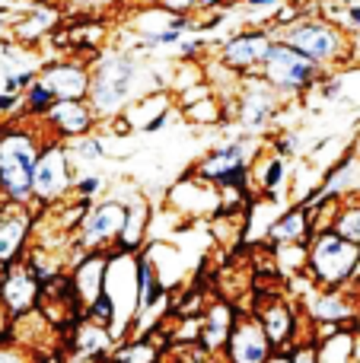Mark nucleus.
<instances>
[{"label":"nucleus","mask_w":360,"mask_h":363,"mask_svg":"<svg viewBox=\"0 0 360 363\" xmlns=\"http://www.w3.org/2000/svg\"><path fill=\"white\" fill-rule=\"evenodd\" d=\"M332 23H338L357 42L360 38V0H354V4H338V19H332Z\"/></svg>","instance_id":"nucleus-37"},{"label":"nucleus","mask_w":360,"mask_h":363,"mask_svg":"<svg viewBox=\"0 0 360 363\" xmlns=\"http://www.w3.org/2000/svg\"><path fill=\"white\" fill-rule=\"evenodd\" d=\"M83 319H89V322H96V325H102V328H118V313H115V303H112V296L108 294H102L99 300L93 303L89 309H83Z\"/></svg>","instance_id":"nucleus-36"},{"label":"nucleus","mask_w":360,"mask_h":363,"mask_svg":"<svg viewBox=\"0 0 360 363\" xmlns=\"http://www.w3.org/2000/svg\"><path fill=\"white\" fill-rule=\"evenodd\" d=\"M252 315L261 322L274 351H291L300 341H313L303 335L310 322H306L303 309H300V303L291 294H271L268 300H261L252 309Z\"/></svg>","instance_id":"nucleus-11"},{"label":"nucleus","mask_w":360,"mask_h":363,"mask_svg":"<svg viewBox=\"0 0 360 363\" xmlns=\"http://www.w3.org/2000/svg\"><path fill=\"white\" fill-rule=\"evenodd\" d=\"M38 211L35 207L0 204V271L13 268L26 258L32 239H35Z\"/></svg>","instance_id":"nucleus-13"},{"label":"nucleus","mask_w":360,"mask_h":363,"mask_svg":"<svg viewBox=\"0 0 360 363\" xmlns=\"http://www.w3.org/2000/svg\"><path fill=\"white\" fill-rule=\"evenodd\" d=\"M176 93L166 86L159 89H150V93L137 96V99L131 102V106L125 108V125L131 134H144V138H150V134L163 131L166 125H169V118L176 115Z\"/></svg>","instance_id":"nucleus-19"},{"label":"nucleus","mask_w":360,"mask_h":363,"mask_svg":"<svg viewBox=\"0 0 360 363\" xmlns=\"http://www.w3.org/2000/svg\"><path fill=\"white\" fill-rule=\"evenodd\" d=\"M319 93L329 102H342V106L360 112V64H351V67L325 74V80L319 83Z\"/></svg>","instance_id":"nucleus-28"},{"label":"nucleus","mask_w":360,"mask_h":363,"mask_svg":"<svg viewBox=\"0 0 360 363\" xmlns=\"http://www.w3.org/2000/svg\"><path fill=\"white\" fill-rule=\"evenodd\" d=\"M360 262V249L342 239L335 230L316 233L310 239V255H306V277L316 284L319 290H342L351 284Z\"/></svg>","instance_id":"nucleus-6"},{"label":"nucleus","mask_w":360,"mask_h":363,"mask_svg":"<svg viewBox=\"0 0 360 363\" xmlns=\"http://www.w3.org/2000/svg\"><path fill=\"white\" fill-rule=\"evenodd\" d=\"M287 0H242V6H246V10H259V13H278L281 6H284Z\"/></svg>","instance_id":"nucleus-42"},{"label":"nucleus","mask_w":360,"mask_h":363,"mask_svg":"<svg viewBox=\"0 0 360 363\" xmlns=\"http://www.w3.org/2000/svg\"><path fill=\"white\" fill-rule=\"evenodd\" d=\"M274 354L271 341H268L261 322L252 313H240L233 332L227 338L223 347V360L227 363H268V357Z\"/></svg>","instance_id":"nucleus-20"},{"label":"nucleus","mask_w":360,"mask_h":363,"mask_svg":"<svg viewBox=\"0 0 360 363\" xmlns=\"http://www.w3.org/2000/svg\"><path fill=\"white\" fill-rule=\"evenodd\" d=\"M163 345H157V335H128L115 345L106 363H163Z\"/></svg>","instance_id":"nucleus-29"},{"label":"nucleus","mask_w":360,"mask_h":363,"mask_svg":"<svg viewBox=\"0 0 360 363\" xmlns=\"http://www.w3.org/2000/svg\"><path fill=\"white\" fill-rule=\"evenodd\" d=\"M6 26H10V13H6V10H4V6H0V32H4V29H6Z\"/></svg>","instance_id":"nucleus-47"},{"label":"nucleus","mask_w":360,"mask_h":363,"mask_svg":"<svg viewBox=\"0 0 360 363\" xmlns=\"http://www.w3.org/2000/svg\"><path fill=\"white\" fill-rule=\"evenodd\" d=\"M77 6H102V4H108V0H74Z\"/></svg>","instance_id":"nucleus-46"},{"label":"nucleus","mask_w":360,"mask_h":363,"mask_svg":"<svg viewBox=\"0 0 360 363\" xmlns=\"http://www.w3.org/2000/svg\"><path fill=\"white\" fill-rule=\"evenodd\" d=\"M201 51H208V38L191 32V35H185L182 45L176 48V61L179 64H198V55H201Z\"/></svg>","instance_id":"nucleus-38"},{"label":"nucleus","mask_w":360,"mask_h":363,"mask_svg":"<svg viewBox=\"0 0 360 363\" xmlns=\"http://www.w3.org/2000/svg\"><path fill=\"white\" fill-rule=\"evenodd\" d=\"M38 303H42V284L35 281V274L23 262L0 271V309H4L6 319L16 322L23 315L35 313Z\"/></svg>","instance_id":"nucleus-18"},{"label":"nucleus","mask_w":360,"mask_h":363,"mask_svg":"<svg viewBox=\"0 0 360 363\" xmlns=\"http://www.w3.org/2000/svg\"><path fill=\"white\" fill-rule=\"evenodd\" d=\"M357 306H360V296H354L348 287H342V290H319L316 287L300 300V309H303L306 322L316 325L313 341L325 338V335L338 332V328H354Z\"/></svg>","instance_id":"nucleus-12"},{"label":"nucleus","mask_w":360,"mask_h":363,"mask_svg":"<svg viewBox=\"0 0 360 363\" xmlns=\"http://www.w3.org/2000/svg\"><path fill=\"white\" fill-rule=\"evenodd\" d=\"M147 67L134 51L128 48H112L99 51L93 61V86H89V106H93L99 125L121 118L125 108L131 106L137 96L150 93L144 86Z\"/></svg>","instance_id":"nucleus-1"},{"label":"nucleus","mask_w":360,"mask_h":363,"mask_svg":"<svg viewBox=\"0 0 360 363\" xmlns=\"http://www.w3.org/2000/svg\"><path fill=\"white\" fill-rule=\"evenodd\" d=\"M131 35H157V32L176 29V32H195V16H179V13H169L163 6H134L131 10Z\"/></svg>","instance_id":"nucleus-25"},{"label":"nucleus","mask_w":360,"mask_h":363,"mask_svg":"<svg viewBox=\"0 0 360 363\" xmlns=\"http://www.w3.org/2000/svg\"><path fill=\"white\" fill-rule=\"evenodd\" d=\"M332 230H335L342 239H348L351 245H357V249H360V194L338 204V213H335Z\"/></svg>","instance_id":"nucleus-34"},{"label":"nucleus","mask_w":360,"mask_h":363,"mask_svg":"<svg viewBox=\"0 0 360 363\" xmlns=\"http://www.w3.org/2000/svg\"><path fill=\"white\" fill-rule=\"evenodd\" d=\"M354 332L360 335V306H357V319H354Z\"/></svg>","instance_id":"nucleus-48"},{"label":"nucleus","mask_w":360,"mask_h":363,"mask_svg":"<svg viewBox=\"0 0 360 363\" xmlns=\"http://www.w3.org/2000/svg\"><path fill=\"white\" fill-rule=\"evenodd\" d=\"M121 226H125V201L118 194H102L83 213L80 226L70 236V249L77 252H112L118 245Z\"/></svg>","instance_id":"nucleus-9"},{"label":"nucleus","mask_w":360,"mask_h":363,"mask_svg":"<svg viewBox=\"0 0 360 363\" xmlns=\"http://www.w3.org/2000/svg\"><path fill=\"white\" fill-rule=\"evenodd\" d=\"M74 182L77 166L67 153V144L48 138L42 147V157L35 163V176H32V207L38 213H45L51 207L70 201L74 198Z\"/></svg>","instance_id":"nucleus-7"},{"label":"nucleus","mask_w":360,"mask_h":363,"mask_svg":"<svg viewBox=\"0 0 360 363\" xmlns=\"http://www.w3.org/2000/svg\"><path fill=\"white\" fill-rule=\"evenodd\" d=\"M48 140L38 121H0V198L32 207V176Z\"/></svg>","instance_id":"nucleus-2"},{"label":"nucleus","mask_w":360,"mask_h":363,"mask_svg":"<svg viewBox=\"0 0 360 363\" xmlns=\"http://www.w3.org/2000/svg\"><path fill=\"white\" fill-rule=\"evenodd\" d=\"M268 242L271 245H310L313 239V213L303 204H287L268 226Z\"/></svg>","instance_id":"nucleus-24"},{"label":"nucleus","mask_w":360,"mask_h":363,"mask_svg":"<svg viewBox=\"0 0 360 363\" xmlns=\"http://www.w3.org/2000/svg\"><path fill=\"white\" fill-rule=\"evenodd\" d=\"M268 363H293L291 360V351H274L271 357H268Z\"/></svg>","instance_id":"nucleus-44"},{"label":"nucleus","mask_w":360,"mask_h":363,"mask_svg":"<svg viewBox=\"0 0 360 363\" xmlns=\"http://www.w3.org/2000/svg\"><path fill=\"white\" fill-rule=\"evenodd\" d=\"M131 6H163L169 13H179V16H195L198 13V0H128Z\"/></svg>","instance_id":"nucleus-39"},{"label":"nucleus","mask_w":360,"mask_h":363,"mask_svg":"<svg viewBox=\"0 0 360 363\" xmlns=\"http://www.w3.org/2000/svg\"><path fill=\"white\" fill-rule=\"evenodd\" d=\"M227 6H242V0H223Z\"/></svg>","instance_id":"nucleus-49"},{"label":"nucleus","mask_w":360,"mask_h":363,"mask_svg":"<svg viewBox=\"0 0 360 363\" xmlns=\"http://www.w3.org/2000/svg\"><path fill=\"white\" fill-rule=\"evenodd\" d=\"M182 118L195 128H220L230 121V106H227V99L210 93V96H204L201 102H195V106L182 108Z\"/></svg>","instance_id":"nucleus-31"},{"label":"nucleus","mask_w":360,"mask_h":363,"mask_svg":"<svg viewBox=\"0 0 360 363\" xmlns=\"http://www.w3.org/2000/svg\"><path fill=\"white\" fill-rule=\"evenodd\" d=\"M38 125L45 128V134L51 140H61V144H70L77 138L99 131V118H96L93 106L86 99H57Z\"/></svg>","instance_id":"nucleus-16"},{"label":"nucleus","mask_w":360,"mask_h":363,"mask_svg":"<svg viewBox=\"0 0 360 363\" xmlns=\"http://www.w3.org/2000/svg\"><path fill=\"white\" fill-rule=\"evenodd\" d=\"M261 147L265 144L255 134L240 131L236 138H227L223 144L210 147L189 172L227 194L233 191L240 198H252V160L259 157Z\"/></svg>","instance_id":"nucleus-3"},{"label":"nucleus","mask_w":360,"mask_h":363,"mask_svg":"<svg viewBox=\"0 0 360 363\" xmlns=\"http://www.w3.org/2000/svg\"><path fill=\"white\" fill-rule=\"evenodd\" d=\"M6 335H10V319H6V315H4V309H0V341H4Z\"/></svg>","instance_id":"nucleus-45"},{"label":"nucleus","mask_w":360,"mask_h":363,"mask_svg":"<svg viewBox=\"0 0 360 363\" xmlns=\"http://www.w3.org/2000/svg\"><path fill=\"white\" fill-rule=\"evenodd\" d=\"M106 176L99 169H89V172H77L74 182V198L77 201H99L106 194Z\"/></svg>","instance_id":"nucleus-35"},{"label":"nucleus","mask_w":360,"mask_h":363,"mask_svg":"<svg viewBox=\"0 0 360 363\" xmlns=\"http://www.w3.org/2000/svg\"><path fill=\"white\" fill-rule=\"evenodd\" d=\"M278 38L291 45L293 51H300L303 57H310V61L316 64V67H322L325 74L357 64V42L338 23H332L329 16H322V10L306 16V19H300L297 26L284 29Z\"/></svg>","instance_id":"nucleus-4"},{"label":"nucleus","mask_w":360,"mask_h":363,"mask_svg":"<svg viewBox=\"0 0 360 363\" xmlns=\"http://www.w3.org/2000/svg\"><path fill=\"white\" fill-rule=\"evenodd\" d=\"M67 153L74 160L77 172H89V169H99L108 157V140L102 131H93L86 138H77L67 144Z\"/></svg>","instance_id":"nucleus-30"},{"label":"nucleus","mask_w":360,"mask_h":363,"mask_svg":"<svg viewBox=\"0 0 360 363\" xmlns=\"http://www.w3.org/2000/svg\"><path fill=\"white\" fill-rule=\"evenodd\" d=\"M19 102H23V96H4L0 93V121L13 118V112H19Z\"/></svg>","instance_id":"nucleus-43"},{"label":"nucleus","mask_w":360,"mask_h":363,"mask_svg":"<svg viewBox=\"0 0 360 363\" xmlns=\"http://www.w3.org/2000/svg\"><path fill=\"white\" fill-rule=\"evenodd\" d=\"M281 108H284V99L268 83H261L259 77H249V80H240L236 99L230 102V118L246 134L261 138L281 118Z\"/></svg>","instance_id":"nucleus-10"},{"label":"nucleus","mask_w":360,"mask_h":363,"mask_svg":"<svg viewBox=\"0 0 360 363\" xmlns=\"http://www.w3.org/2000/svg\"><path fill=\"white\" fill-rule=\"evenodd\" d=\"M57 19H61V13L55 10V6H48V4H35V6H29V10L19 16V23H13V42L16 45H38L42 38H48L51 32H55V26H57Z\"/></svg>","instance_id":"nucleus-26"},{"label":"nucleus","mask_w":360,"mask_h":363,"mask_svg":"<svg viewBox=\"0 0 360 363\" xmlns=\"http://www.w3.org/2000/svg\"><path fill=\"white\" fill-rule=\"evenodd\" d=\"M106 274H108V252H77V249L67 252V281L80 313L106 294Z\"/></svg>","instance_id":"nucleus-14"},{"label":"nucleus","mask_w":360,"mask_h":363,"mask_svg":"<svg viewBox=\"0 0 360 363\" xmlns=\"http://www.w3.org/2000/svg\"><path fill=\"white\" fill-rule=\"evenodd\" d=\"M0 363H35V354L26 351V347L16 345V341L4 338L0 341Z\"/></svg>","instance_id":"nucleus-40"},{"label":"nucleus","mask_w":360,"mask_h":363,"mask_svg":"<svg viewBox=\"0 0 360 363\" xmlns=\"http://www.w3.org/2000/svg\"><path fill=\"white\" fill-rule=\"evenodd\" d=\"M354 341H357L354 328H338V332L319 338L316 341L319 363H354Z\"/></svg>","instance_id":"nucleus-32"},{"label":"nucleus","mask_w":360,"mask_h":363,"mask_svg":"<svg viewBox=\"0 0 360 363\" xmlns=\"http://www.w3.org/2000/svg\"><path fill=\"white\" fill-rule=\"evenodd\" d=\"M166 204L172 207V213H179L185 220H195V217L214 220L223 211V194H220V188L208 185V182L195 179L189 172V176H182L166 191Z\"/></svg>","instance_id":"nucleus-17"},{"label":"nucleus","mask_w":360,"mask_h":363,"mask_svg":"<svg viewBox=\"0 0 360 363\" xmlns=\"http://www.w3.org/2000/svg\"><path fill=\"white\" fill-rule=\"evenodd\" d=\"M252 179L259 182V198L278 201L281 204V198H284L287 188H291V160L268 150V157L252 166Z\"/></svg>","instance_id":"nucleus-27"},{"label":"nucleus","mask_w":360,"mask_h":363,"mask_svg":"<svg viewBox=\"0 0 360 363\" xmlns=\"http://www.w3.org/2000/svg\"><path fill=\"white\" fill-rule=\"evenodd\" d=\"M38 80L51 89L55 99H89L93 61H80V57H51V61H42Z\"/></svg>","instance_id":"nucleus-15"},{"label":"nucleus","mask_w":360,"mask_h":363,"mask_svg":"<svg viewBox=\"0 0 360 363\" xmlns=\"http://www.w3.org/2000/svg\"><path fill=\"white\" fill-rule=\"evenodd\" d=\"M274 32L268 26H246L236 29L217 45V67H223L227 74H233L236 80H249L259 77L261 64H265L268 51L274 45Z\"/></svg>","instance_id":"nucleus-8"},{"label":"nucleus","mask_w":360,"mask_h":363,"mask_svg":"<svg viewBox=\"0 0 360 363\" xmlns=\"http://www.w3.org/2000/svg\"><path fill=\"white\" fill-rule=\"evenodd\" d=\"M259 80L268 83L284 102H297V99H306L313 89H319V83L325 80V70L316 67L300 51H293L287 42L274 38L271 51H268L265 64L259 70Z\"/></svg>","instance_id":"nucleus-5"},{"label":"nucleus","mask_w":360,"mask_h":363,"mask_svg":"<svg viewBox=\"0 0 360 363\" xmlns=\"http://www.w3.org/2000/svg\"><path fill=\"white\" fill-rule=\"evenodd\" d=\"M125 201V226H121V236H118V252H128V255H137L144 252L147 245V233L153 226V204L144 191H131V198H121Z\"/></svg>","instance_id":"nucleus-22"},{"label":"nucleus","mask_w":360,"mask_h":363,"mask_svg":"<svg viewBox=\"0 0 360 363\" xmlns=\"http://www.w3.org/2000/svg\"><path fill=\"white\" fill-rule=\"evenodd\" d=\"M55 96H51V89L45 86L42 80H35L29 89L23 93V102H19V115H23V121H42L45 115L51 112V106H55Z\"/></svg>","instance_id":"nucleus-33"},{"label":"nucleus","mask_w":360,"mask_h":363,"mask_svg":"<svg viewBox=\"0 0 360 363\" xmlns=\"http://www.w3.org/2000/svg\"><path fill=\"white\" fill-rule=\"evenodd\" d=\"M118 338H115L112 328H102L89 319H77L70 328V354L77 360H89V363H102L108 360V354L115 351Z\"/></svg>","instance_id":"nucleus-23"},{"label":"nucleus","mask_w":360,"mask_h":363,"mask_svg":"<svg viewBox=\"0 0 360 363\" xmlns=\"http://www.w3.org/2000/svg\"><path fill=\"white\" fill-rule=\"evenodd\" d=\"M291 360L293 363H319L316 341H300V345H293L291 347Z\"/></svg>","instance_id":"nucleus-41"},{"label":"nucleus","mask_w":360,"mask_h":363,"mask_svg":"<svg viewBox=\"0 0 360 363\" xmlns=\"http://www.w3.org/2000/svg\"><path fill=\"white\" fill-rule=\"evenodd\" d=\"M236 319H240V306L230 300H214L201 309V332H198V347L210 354V357H223L227 338L233 332Z\"/></svg>","instance_id":"nucleus-21"}]
</instances>
